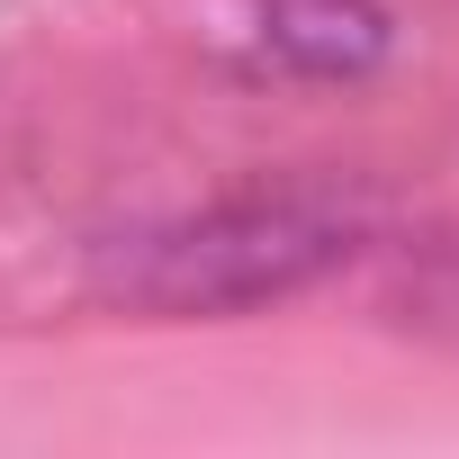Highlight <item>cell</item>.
<instances>
[{"mask_svg":"<svg viewBox=\"0 0 459 459\" xmlns=\"http://www.w3.org/2000/svg\"><path fill=\"white\" fill-rule=\"evenodd\" d=\"M378 235V198L342 180L244 189L91 244V289L126 316H253L333 280Z\"/></svg>","mask_w":459,"mask_h":459,"instance_id":"obj_1","label":"cell"},{"mask_svg":"<svg viewBox=\"0 0 459 459\" xmlns=\"http://www.w3.org/2000/svg\"><path fill=\"white\" fill-rule=\"evenodd\" d=\"M253 46L298 82H369L396 55V19L378 0H253Z\"/></svg>","mask_w":459,"mask_h":459,"instance_id":"obj_2","label":"cell"}]
</instances>
